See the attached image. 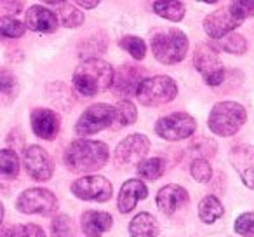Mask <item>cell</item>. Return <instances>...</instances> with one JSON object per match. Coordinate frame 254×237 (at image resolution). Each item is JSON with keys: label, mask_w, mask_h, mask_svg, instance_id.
I'll list each match as a JSON object with an SVG mask.
<instances>
[{"label": "cell", "mask_w": 254, "mask_h": 237, "mask_svg": "<svg viewBox=\"0 0 254 237\" xmlns=\"http://www.w3.org/2000/svg\"><path fill=\"white\" fill-rule=\"evenodd\" d=\"M115 70L112 65L99 58H87L73 72V87L85 98H91L113 85Z\"/></svg>", "instance_id": "6da1fadb"}, {"label": "cell", "mask_w": 254, "mask_h": 237, "mask_svg": "<svg viewBox=\"0 0 254 237\" xmlns=\"http://www.w3.org/2000/svg\"><path fill=\"white\" fill-rule=\"evenodd\" d=\"M110 150L103 142L96 140H75L64 150V164L73 173L98 171L108 162Z\"/></svg>", "instance_id": "7a4b0ae2"}, {"label": "cell", "mask_w": 254, "mask_h": 237, "mask_svg": "<svg viewBox=\"0 0 254 237\" xmlns=\"http://www.w3.org/2000/svg\"><path fill=\"white\" fill-rule=\"evenodd\" d=\"M247 112L237 101H219L209 112L207 126L212 135L218 136H233L246 124Z\"/></svg>", "instance_id": "3957f363"}, {"label": "cell", "mask_w": 254, "mask_h": 237, "mask_svg": "<svg viewBox=\"0 0 254 237\" xmlns=\"http://www.w3.org/2000/svg\"><path fill=\"white\" fill-rule=\"evenodd\" d=\"M152 51L162 65H176L185 60L188 53V39L181 30L166 28L152 35Z\"/></svg>", "instance_id": "277c9868"}, {"label": "cell", "mask_w": 254, "mask_h": 237, "mask_svg": "<svg viewBox=\"0 0 254 237\" xmlns=\"http://www.w3.org/2000/svg\"><path fill=\"white\" fill-rule=\"evenodd\" d=\"M178 96V85L169 75L146 77L139 84L136 98L143 106H160L171 103Z\"/></svg>", "instance_id": "5b68a950"}, {"label": "cell", "mask_w": 254, "mask_h": 237, "mask_svg": "<svg viewBox=\"0 0 254 237\" xmlns=\"http://www.w3.org/2000/svg\"><path fill=\"white\" fill-rule=\"evenodd\" d=\"M115 121V106L108 105V103H96V105H91L82 112L77 124H75V133L78 136L96 135V133L113 126Z\"/></svg>", "instance_id": "8992f818"}, {"label": "cell", "mask_w": 254, "mask_h": 237, "mask_svg": "<svg viewBox=\"0 0 254 237\" xmlns=\"http://www.w3.org/2000/svg\"><path fill=\"white\" fill-rule=\"evenodd\" d=\"M197 131V121L185 112H174L160 117L155 124V133L167 142H181Z\"/></svg>", "instance_id": "52a82bcc"}, {"label": "cell", "mask_w": 254, "mask_h": 237, "mask_svg": "<svg viewBox=\"0 0 254 237\" xmlns=\"http://www.w3.org/2000/svg\"><path fill=\"white\" fill-rule=\"evenodd\" d=\"M16 209L23 215H53L58 209V199L47 188L33 187L19 194Z\"/></svg>", "instance_id": "ba28073f"}, {"label": "cell", "mask_w": 254, "mask_h": 237, "mask_svg": "<svg viewBox=\"0 0 254 237\" xmlns=\"http://www.w3.org/2000/svg\"><path fill=\"white\" fill-rule=\"evenodd\" d=\"M193 67L207 85H219L225 79V68L218 53L211 46L200 44L193 53Z\"/></svg>", "instance_id": "9c48e42d"}, {"label": "cell", "mask_w": 254, "mask_h": 237, "mask_svg": "<svg viewBox=\"0 0 254 237\" xmlns=\"http://www.w3.org/2000/svg\"><path fill=\"white\" fill-rule=\"evenodd\" d=\"M71 194L80 201L106 202L112 199L113 187L105 176H82L71 183Z\"/></svg>", "instance_id": "30bf717a"}, {"label": "cell", "mask_w": 254, "mask_h": 237, "mask_svg": "<svg viewBox=\"0 0 254 237\" xmlns=\"http://www.w3.org/2000/svg\"><path fill=\"white\" fill-rule=\"evenodd\" d=\"M150 150V140L145 135H134L127 136L117 145L113 152V159L120 166H129V164H139L145 160V156Z\"/></svg>", "instance_id": "8fae6325"}, {"label": "cell", "mask_w": 254, "mask_h": 237, "mask_svg": "<svg viewBox=\"0 0 254 237\" xmlns=\"http://www.w3.org/2000/svg\"><path fill=\"white\" fill-rule=\"evenodd\" d=\"M240 25H242V19L235 14L232 5L218 9V11L209 14L207 18L204 19L205 33L214 40H221V39H225V37H228L230 33H233V30H237Z\"/></svg>", "instance_id": "7c38bea8"}, {"label": "cell", "mask_w": 254, "mask_h": 237, "mask_svg": "<svg viewBox=\"0 0 254 237\" xmlns=\"http://www.w3.org/2000/svg\"><path fill=\"white\" fill-rule=\"evenodd\" d=\"M23 162H25V169L33 180L37 181H47L53 176V160H51L49 154L39 145H30L23 152Z\"/></svg>", "instance_id": "4fadbf2b"}, {"label": "cell", "mask_w": 254, "mask_h": 237, "mask_svg": "<svg viewBox=\"0 0 254 237\" xmlns=\"http://www.w3.org/2000/svg\"><path fill=\"white\" fill-rule=\"evenodd\" d=\"M230 162L239 173L242 183L254 190V147L235 145L230 150Z\"/></svg>", "instance_id": "5bb4252c"}, {"label": "cell", "mask_w": 254, "mask_h": 237, "mask_svg": "<svg viewBox=\"0 0 254 237\" xmlns=\"http://www.w3.org/2000/svg\"><path fill=\"white\" fill-rule=\"evenodd\" d=\"M30 121H32V129L35 136L47 140V142H53L60 133V117L49 108H35L30 115Z\"/></svg>", "instance_id": "9a60e30c"}, {"label": "cell", "mask_w": 254, "mask_h": 237, "mask_svg": "<svg viewBox=\"0 0 254 237\" xmlns=\"http://www.w3.org/2000/svg\"><path fill=\"white\" fill-rule=\"evenodd\" d=\"M157 208L166 216H174L181 208L188 204V192L180 185H166L157 194Z\"/></svg>", "instance_id": "2e32d148"}, {"label": "cell", "mask_w": 254, "mask_h": 237, "mask_svg": "<svg viewBox=\"0 0 254 237\" xmlns=\"http://www.w3.org/2000/svg\"><path fill=\"white\" fill-rule=\"evenodd\" d=\"M143 80L145 79H141V72L138 68L131 67V65H122L117 70L112 89L117 96H124V99H129V96H136L139 84Z\"/></svg>", "instance_id": "e0dca14e"}, {"label": "cell", "mask_w": 254, "mask_h": 237, "mask_svg": "<svg viewBox=\"0 0 254 237\" xmlns=\"http://www.w3.org/2000/svg\"><path fill=\"white\" fill-rule=\"evenodd\" d=\"M25 25H26V28H30L32 32L51 33L58 28L60 18L56 16V12L44 7V5H32V7L26 11Z\"/></svg>", "instance_id": "ac0fdd59"}, {"label": "cell", "mask_w": 254, "mask_h": 237, "mask_svg": "<svg viewBox=\"0 0 254 237\" xmlns=\"http://www.w3.org/2000/svg\"><path fill=\"white\" fill-rule=\"evenodd\" d=\"M148 197V188L138 178H132V180H127L122 185L119 192V201H117V208L122 215L126 213H131L136 208L138 201Z\"/></svg>", "instance_id": "d6986e66"}, {"label": "cell", "mask_w": 254, "mask_h": 237, "mask_svg": "<svg viewBox=\"0 0 254 237\" xmlns=\"http://www.w3.org/2000/svg\"><path fill=\"white\" fill-rule=\"evenodd\" d=\"M82 230L87 237H101L110 227L113 225L112 215L105 211H96V209H89L82 215L80 220Z\"/></svg>", "instance_id": "ffe728a7"}, {"label": "cell", "mask_w": 254, "mask_h": 237, "mask_svg": "<svg viewBox=\"0 0 254 237\" xmlns=\"http://www.w3.org/2000/svg\"><path fill=\"white\" fill-rule=\"evenodd\" d=\"M160 225L157 218L150 213H138L129 223V236L131 237H157Z\"/></svg>", "instance_id": "44dd1931"}, {"label": "cell", "mask_w": 254, "mask_h": 237, "mask_svg": "<svg viewBox=\"0 0 254 237\" xmlns=\"http://www.w3.org/2000/svg\"><path fill=\"white\" fill-rule=\"evenodd\" d=\"M223 213H225V208H223L221 201L216 195H205L200 201V204H198V216L207 225L218 222L223 216Z\"/></svg>", "instance_id": "7402d4cb"}, {"label": "cell", "mask_w": 254, "mask_h": 237, "mask_svg": "<svg viewBox=\"0 0 254 237\" xmlns=\"http://www.w3.org/2000/svg\"><path fill=\"white\" fill-rule=\"evenodd\" d=\"M153 12L167 21H181L185 18V4L183 2H153Z\"/></svg>", "instance_id": "603a6c76"}, {"label": "cell", "mask_w": 254, "mask_h": 237, "mask_svg": "<svg viewBox=\"0 0 254 237\" xmlns=\"http://www.w3.org/2000/svg\"><path fill=\"white\" fill-rule=\"evenodd\" d=\"M166 166L167 164L162 157H153V159H145L143 162H139L136 171L139 176L146 180H159L166 171Z\"/></svg>", "instance_id": "cb8c5ba5"}, {"label": "cell", "mask_w": 254, "mask_h": 237, "mask_svg": "<svg viewBox=\"0 0 254 237\" xmlns=\"http://www.w3.org/2000/svg\"><path fill=\"white\" fill-rule=\"evenodd\" d=\"M60 21L66 28H77L84 23V14L80 9L75 7L70 2H61L60 5Z\"/></svg>", "instance_id": "d4e9b609"}, {"label": "cell", "mask_w": 254, "mask_h": 237, "mask_svg": "<svg viewBox=\"0 0 254 237\" xmlns=\"http://www.w3.org/2000/svg\"><path fill=\"white\" fill-rule=\"evenodd\" d=\"M115 113H117V126H131L136 122L138 119V110H136L134 103L131 99H120L115 106Z\"/></svg>", "instance_id": "484cf974"}, {"label": "cell", "mask_w": 254, "mask_h": 237, "mask_svg": "<svg viewBox=\"0 0 254 237\" xmlns=\"http://www.w3.org/2000/svg\"><path fill=\"white\" fill-rule=\"evenodd\" d=\"M0 174L4 178H16L19 174V159L14 150L4 149L0 152Z\"/></svg>", "instance_id": "4316f807"}, {"label": "cell", "mask_w": 254, "mask_h": 237, "mask_svg": "<svg viewBox=\"0 0 254 237\" xmlns=\"http://www.w3.org/2000/svg\"><path fill=\"white\" fill-rule=\"evenodd\" d=\"M216 47H218V49H223L225 53L242 56V54L247 51V42H246V39L240 35V33H230L228 37L218 40Z\"/></svg>", "instance_id": "83f0119b"}, {"label": "cell", "mask_w": 254, "mask_h": 237, "mask_svg": "<svg viewBox=\"0 0 254 237\" xmlns=\"http://www.w3.org/2000/svg\"><path fill=\"white\" fill-rule=\"evenodd\" d=\"M2 237H46V232L35 223H25V225L5 227Z\"/></svg>", "instance_id": "f1b7e54d"}, {"label": "cell", "mask_w": 254, "mask_h": 237, "mask_svg": "<svg viewBox=\"0 0 254 237\" xmlns=\"http://www.w3.org/2000/svg\"><path fill=\"white\" fill-rule=\"evenodd\" d=\"M119 46L122 47L126 53L131 54L134 60H143V58L146 56V44L143 39H139V37L136 35H126L122 37V39L119 40Z\"/></svg>", "instance_id": "f546056e"}, {"label": "cell", "mask_w": 254, "mask_h": 237, "mask_svg": "<svg viewBox=\"0 0 254 237\" xmlns=\"http://www.w3.org/2000/svg\"><path fill=\"white\" fill-rule=\"evenodd\" d=\"M26 25L14 18V16H2L0 18V33L4 39H18L25 33Z\"/></svg>", "instance_id": "4dcf8cb0"}, {"label": "cell", "mask_w": 254, "mask_h": 237, "mask_svg": "<svg viewBox=\"0 0 254 237\" xmlns=\"http://www.w3.org/2000/svg\"><path fill=\"white\" fill-rule=\"evenodd\" d=\"M19 85L16 77L11 74L9 70H2L0 72V92H2V98L5 103L12 101V99L18 96Z\"/></svg>", "instance_id": "1f68e13d"}, {"label": "cell", "mask_w": 254, "mask_h": 237, "mask_svg": "<svg viewBox=\"0 0 254 237\" xmlns=\"http://www.w3.org/2000/svg\"><path fill=\"white\" fill-rule=\"evenodd\" d=\"M191 178L198 183H207L212 176V167L207 159H193L190 164Z\"/></svg>", "instance_id": "d6a6232c"}, {"label": "cell", "mask_w": 254, "mask_h": 237, "mask_svg": "<svg viewBox=\"0 0 254 237\" xmlns=\"http://www.w3.org/2000/svg\"><path fill=\"white\" fill-rule=\"evenodd\" d=\"M233 229L242 237H254V211L242 213V215L235 220Z\"/></svg>", "instance_id": "836d02e7"}, {"label": "cell", "mask_w": 254, "mask_h": 237, "mask_svg": "<svg viewBox=\"0 0 254 237\" xmlns=\"http://www.w3.org/2000/svg\"><path fill=\"white\" fill-rule=\"evenodd\" d=\"M53 237H70L71 232V220L66 215H58L51 223Z\"/></svg>", "instance_id": "e575fe53"}, {"label": "cell", "mask_w": 254, "mask_h": 237, "mask_svg": "<svg viewBox=\"0 0 254 237\" xmlns=\"http://www.w3.org/2000/svg\"><path fill=\"white\" fill-rule=\"evenodd\" d=\"M232 9L235 11V14L239 16L240 19H247L254 16V0H237V2H232Z\"/></svg>", "instance_id": "d590c367"}, {"label": "cell", "mask_w": 254, "mask_h": 237, "mask_svg": "<svg viewBox=\"0 0 254 237\" xmlns=\"http://www.w3.org/2000/svg\"><path fill=\"white\" fill-rule=\"evenodd\" d=\"M0 7L4 9V12H14V14H18V12H21V2H2L0 4Z\"/></svg>", "instance_id": "8d00e7d4"}, {"label": "cell", "mask_w": 254, "mask_h": 237, "mask_svg": "<svg viewBox=\"0 0 254 237\" xmlns=\"http://www.w3.org/2000/svg\"><path fill=\"white\" fill-rule=\"evenodd\" d=\"M75 5H78V7H84V9H94L99 5V2H84V0H78V2H75Z\"/></svg>", "instance_id": "74e56055"}]
</instances>
